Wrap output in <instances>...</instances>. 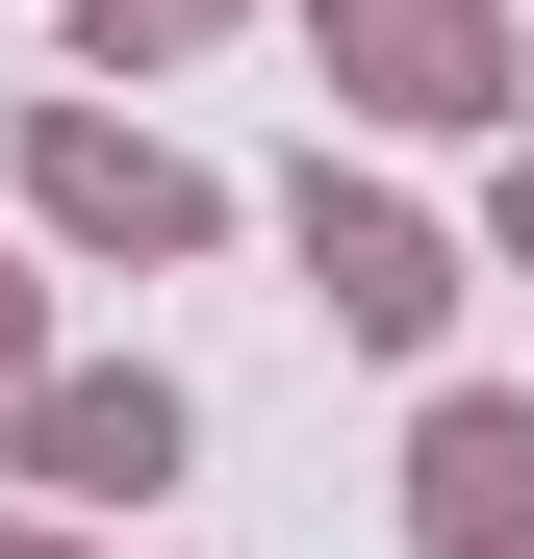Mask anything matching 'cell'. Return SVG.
Here are the masks:
<instances>
[{"mask_svg":"<svg viewBox=\"0 0 534 559\" xmlns=\"http://www.w3.org/2000/svg\"><path fill=\"white\" fill-rule=\"evenodd\" d=\"M26 229H51V254L178 280V254H229V178H204V153H153L128 103H26Z\"/></svg>","mask_w":534,"mask_h":559,"instance_id":"obj_1","label":"cell"},{"mask_svg":"<svg viewBox=\"0 0 534 559\" xmlns=\"http://www.w3.org/2000/svg\"><path fill=\"white\" fill-rule=\"evenodd\" d=\"M356 128H534V26L509 0H306Z\"/></svg>","mask_w":534,"mask_h":559,"instance_id":"obj_2","label":"cell"},{"mask_svg":"<svg viewBox=\"0 0 534 559\" xmlns=\"http://www.w3.org/2000/svg\"><path fill=\"white\" fill-rule=\"evenodd\" d=\"M178 407L153 356H26V382H0V484H51V509H128V484H178Z\"/></svg>","mask_w":534,"mask_h":559,"instance_id":"obj_3","label":"cell"},{"mask_svg":"<svg viewBox=\"0 0 534 559\" xmlns=\"http://www.w3.org/2000/svg\"><path fill=\"white\" fill-rule=\"evenodd\" d=\"M306 306L356 331V356H432V331H459V229H432V204H382V178H306Z\"/></svg>","mask_w":534,"mask_h":559,"instance_id":"obj_4","label":"cell"},{"mask_svg":"<svg viewBox=\"0 0 534 559\" xmlns=\"http://www.w3.org/2000/svg\"><path fill=\"white\" fill-rule=\"evenodd\" d=\"M407 534L432 559H534V382H432L407 407Z\"/></svg>","mask_w":534,"mask_h":559,"instance_id":"obj_5","label":"cell"},{"mask_svg":"<svg viewBox=\"0 0 534 559\" xmlns=\"http://www.w3.org/2000/svg\"><path fill=\"white\" fill-rule=\"evenodd\" d=\"M254 0H76V76H178V51H229Z\"/></svg>","mask_w":534,"mask_h":559,"instance_id":"obj_6","label":"cell"},{"mask_svg":"<svg viewBox=\"0 0 534 559\" xmlns=\"http://www.w3.org/2000/svg\"><path fill=\"white\" fill-rule=\"evenodd\" d=\"M26 356H51V280H26V229H0V382H26Z\"/></svg>","mask_w":534,"mask_h":559,"instance_id":"obj_7","label":"cell"},{"mask_svg":"<svg viewBox=\"0 0 534 559\" xmlns=\"http://www.w3.org/2000/svg\"><path fill=\"white\" fill-rule=\"evenodd\" d=\"M484 254H509V280H534V128H509V178H484Z\"/></svg>","mask_w":534,"mask_h":559,"instance_id":"obj_8","label":"cell"},{"mask_svg":"<svg viewBox=\"0 0 534 559\" xmlns=\"http://www.w3.org/2000/svg\"><path fill=\"white\" fill-rule=\"evenodd\" d=\"M0 559H76V534H51V484H26V509H0Z\"/></svg>","mask_w":534,"mask_h":559,"instance_id":"obj_9","label":"cell"}]
</instances>
